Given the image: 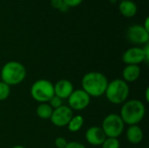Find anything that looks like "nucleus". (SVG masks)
<instances>
[{
    "label": "nucleus",
    "instance_id": "1",
    "mask_svg": "<svg viewBox=\"0 0 149 148\" xmlns=\"http://www.w3.org/2000/svg\"><path fill=\"white\" fill-rule=\"evenodd\" d=\"M81 84L82 90L90 97H100L106 92L108 80L101 72H90L83 77Z\"/></svg>",
    "mask_w": 149,
    "mask_h": 148
},
{
    "label": "nucleus",
    "instance_id": "2",
    "mask_svg": "<svg viewBox=\"0 0 149 148\" xmlns=\"http://www.w3.org/2000/svg\"><path fill=\"white\" fill-rule=\"evenodd\" d=\"M145 113L146 107L144 104L139 99H131L123 104L120 116L124 124L134 126L143 120Z\"/></svg>",
    "mask_w": 149,
    "mask_h": 148
},
{
    "label": "nucleus",
    "instance_id": "3",
    "mask_svg": "<svg viewBox=\"0 0 149 148\" xmlns=\"http://www.w3.org/2000/svg\"><path fill=\"white\" fill-rule=\"evenodd\" d=\"M26 76L24 66L17 61H10L6 63L1 70L2 81L8 85H16L20 84Z\"/></svg>",
    "mask_w": 149,
    "mask_h": 148
},
{
    "label": "nucleus",
    "instance_id": "4",
    "mask_svg": "<svg viewBox=\"0 0 149 148\" xmlns=\"http://www.w3.org/2000/svg\"><path fill=\"white\" fill-rule=\"evenodd\" d=\"M106 97L113 104L120 105L124 103L129 95V86L123 79H114L108 83L106 90Z\"/></svg>",
    "mask_w": 149,
    "mask_h": 148
},
{
    "label": "nucleus",
    "instance_id": "5",
    "mask_svg": "<svg viewBox=\"0 0 149 148\" xmlns=\"http://www.w3.org/2000/svg\"><path fill=\"white\" fill-rule=\"evenodd\" d=\"M31 94L34 100L47 103L54 96V86L47 79H39L33 83L31 87Z\"/></svg>",
    "mask_w": 149,
    "mask_h": 148
},
{
    "label": "nucleus",
    "instance_id": "6",
    "mask_svg": "<svg viewBox=\"0 0 149 148\" xmlns=\"http://www.w3.org/2000/svg\"><path fill=\"white\" fill-rule=\"evenodd\" d=\"M125 124L120 116L115 113L108 114L102 122V130L107 138H118L124 131Z\"/></svg>",
    "mask_w": 149,
    "mask_h": 148
},
{
    "label": "nucleus",
    "instance_id": "7",
    "mask_svg": "<svg viewBox=\"0 0 149 148\" xmlns=\"http://www.w3.org/2000/svg\"><path fill=\"white\" fill-rule=\"evenodd\" d=\"M91 97L82 89L72 92L68 98V105L72 110L80 111L86 108L90 104Z\"/></svg>",
    "mask_w": 149,
    "mask_h": 148
},
{
    "label": "nucleus",
    "instance_id": "8",
    "mask_svg": "<svg viewBox=\"0 0 149 148\" xmlns=\"http://www.w3.org/2000/svg\"><path fill=\"white\" fill-rule=\"evenodd\" d=\"M72 117V110L69 106H61L60 107L53 110L50 120L54 126L58 127H63L68 125Z\"/></svg>",
    "mask_w": 149,
    "mask_h": 148
},
{
    "label": "nucleus",
    "instance_id": "9",
    "mask_svg": "<svg viewBox=\"0 0 149 148\" xmlns=\"http://www.w3.org/2000/svg\"><path fill=\"white\" fill-rule=\"evenodd\" d=\"M127 36L128 40L133 44H141L148 43L149 31L140 24H134L130 26L127 30Z\"/></svg>",
    "mask_w": 149,
    "mask_h": 148
},
{
    "label": "nucleus",
    "instance_id": "10",
    "mask_svg": "<svg viewBox=\"0 0 149 148\" xmlns=\"http://www.w3.org/2000/svg\"><path fill=\"white\" fill-rule=\"evenodd\" d=\"M122 61L127 65H138L141 62L145 61V55L143 49L140 47H133L127 50L122 56Z\"/></svg>",
    "mask_w": 149,
    "mask_h": 148
},
{
    "label": "nucleus",
    "instance_id": "11",
    "mask_svg": "<svg viewBox=\"0 0 149 148\" xmlns=\"http://www.w3.org/2000/svg\"><path fill=\"white\" fill-rule=\"evenodd\" d=\"M86 139L87 142L93 146H100L107 139V136L101 127L91 126L86 133Z\"/></svg>",
    "mask_w": 149,
    "mask_h": 148
},
{
    "label": "nucleus",
    "instance_id": "12",
    "mask_svg": "<svg viewBox=\"0 0 149 148\" xmlns=\"http://www.w3.org/2000/svg\"><path fill=\"white\" fill-rule=\"evenodd\" d=\"M54 86V95L58 97L61 99H68L72 94L73 90V85L71 81L67 79H61L58 81Z\"/></svg>",
    "mask_w": 149,
    "mask_h": 148
},
{
    "label": "nucleus",
    "instance_id": "13",
    "mask_svg": "<svg viewBox=\"0 0 149 148\" xmlns=\"http://www.w3.org/2000/svg\"><path fill=\"white\" fill-rule=\"evenodd\" d=\"M141 75V68L139 65H127L123 72H122V76H123V80L127 82H134L139 79Z\"/></svg>",
    "mask_w": 149,
    "mask_h": 148
},
{
    "label": "nucleus",
    "instance_id": "14",
    "mask_svg": "<svg viewBox=\"0 0 149 148\" xmlns=\"http://www.w3.org/2000/svg\"><path fill=\"white\" fill-rule=\"evenodd\" d=\"M127 139L132 144H139L143 140V131L142 129L137 126H129L127 131Z\"/></svg>",
    "mask_w": 149,
    "mask_h": 148
},
{
    "label": "nucleus",
    "instance_id": "15",
    "mask_svg": "<svg viewBox=\"0 0 149 148\" xmlns=\"http://www.w3.org/2000/svg\"><path fill=\"white\" fill-rule=\"evenodd\" d=\"M119 10L120 13L127 17H131L134 16L137 12V6L135 3L130 0H123L120 5H119Z\"/></svg>",
    "mask_w": 149,
    "mask_h": 148
},
{
    "label": "nucleus",
    "instance_id": "16",
    "mask_svg": "<svg viewBox=\"0 0 149 148\" xmlns=\"http://www.w3.org/2000/svg\"><path fill=\"white\" fill-rule=\"evenodd\" d=\"M37 115L42 120H48L51 118L53 109L47 103H41L37 107Z\"/></svg>",
    "mask_w": 149,
    "mask_h": 148
},
{
    "label": "nucleus",
    "instance_id": "17",
    "mask_svg": "<svg viewBox=\"0 0 149 148\" xmlns=\"http://www.w3.org/2000/svg\"><path fill=\"white\" fill-rule=\"evenodd\" d=\"M84 125V118L81 115L73 116L68 123V130L72 133L79 131Z\"/></svg>",
    "mask_w": 149,
    "mask_h": 148
},
{
    "label": "nucleus",
    "instance_id": "18",
    "mask_svg": "<svg viewBox=\"0 0 149 148\" xmlns=\"http://www.w3.org/2000/svg\"><path fill=\"white\" fill-rule=\"evenodd\" d=\"M10 93V85L5 84L3 81H0V101L5 100L8 99Z\"/></svg>",
    "mask_w": 149,
    "mask_h": 148
},
{
    "label": "nucleus",
    "instance_id": "19",
    "mask_svg": "<svg viewBox=\"0 0 149 148\" xmlns=\"http://www.w3.org/2000/svg\"><path fill=\"white\" fill-rule=\"evenodd\" d=\"M101 146L102 148H120V142L116 138H107Z\"/></svg>",
    "mask_w": 149,
    "mask_h": 148
},
{
    "label": "nucleus",
    "instance_id": "20",
    "mask_svg": "<svg viewBox=\"0 0 149 148\" xmlns=\"http://www.w3.org/2000/svg\"><path fill=\"white\" fill-rule=\"evenodd\" d=\"M49 106L54 110V109H57L58 107H60L61 106H63V99H59L58 97L57 96H53L49 101Z\"/></svg>",
    "mask_w": 149,
    "mask_h": 148
},
{
    "label": "nucleus",
    "instance_id": "21",
    "mask_svg": "<svg viewBox=\"0 0 149 148\" xmlns=\"http://www.w3.org/2000/svg\"><path fill=\"white\" fill-rule=\"evenodd\" d=\"M67 141L64 137H58L55 140V146L57 148H65L67 145Z\"/></svg>",
    "mask_w": 149,
    "mask_h": 148
},
{
    "label": "nucleus",
    "instance_id": "22",
    "mask_svg": "<svg viewBox=\"0 0 149 148\" xmlns=\"http://www.w3.org/2000/svg\"><path fill=\"white\" fill-rule=\"evenodd\" d=\"M68 7H75L81 3L82 0H63Z\"/></svg>",
    "mask_w": 149,
    "mask_h": 148
},
{
    "label": "nucleus",
    "instance_id": "23",
    "mask_svg": "<svg viewBox=\"0 0 149 148\" xmlns=\"http://www.w3.org/2000/svg\"><path fill=\"white\" fill-rule=\"evenodd\" d=\"M65 148H86V147L77 141H72V142H68L66 147Z\"/></svg>",
    "mask_w": 149,
    "mask_h": 148
},
{
    "label": "nucleus",
    "instance_id": "24",
    "mask_svg": "<svg viewBox=\"0 0 149 148\" xmlns=\"http://www.w3.org/2000/svg\"><path fill=\"white\" fill-rule=\"evenodd\" d=\"M52 5L54 7V8H57V9H59L63 6L64 4V1L63 0H52Z\"/></svg>",
    "mask_w": 149,
    "mask_h": 148
},
{
    "label": "nucleus",
    "instance_id": "25",
    "mask_svg": "<svg viewBox=\"0 0 149 148\" xmlns=\"http://www.w3.org/2000/svg\"><path fill=\"white\" fill-rule=\"evenodd\" d=\"M143 51H144V55H145V61L147 63H148L149 60V45L148 44H146L145 48L143 49Z\"/></svg>",
    "mask_w": 149,
    "mask_h": 148
},
{
    "label": "nucleus",
    "instance_id": "26",
    "mask_svg": "<svg viewBox=\"0 0 149 148\" xmlns=\"http://www.w3.org/2000/svg\"><path fill=\"white\" fill-rule=\"evenodd\" d=\"M148 21H149V18L148 17H147L146 18V21H145V25L143 26L148 31H149V26H148Z\"/></svg>",
    "mask_w": 149,
    "mask_h": 148
},
{
    "label": "nucleus",
    "instance_id": "27",
    "mask_svg": "<svg viewBox=\"0 0 149 148\" xmlns=\"http://www.w3.org/2000/svg\"><path fill=\"white\" fill-rule=\"evenodd\" d=\"M148 92H149V88L148 87L147 88V90H146V100L148 102L149 101V99H148Z\"/></svg>",
    "mask_w": 149,
    "mask_h": 148
},
{
    "label": "nucleus",
    "instance_id": "28",
    "mask_svg": "<svg viewBox=\"0 0 149 148\" xmlns=\"http://www.w3.org/2000/svg\"><path fill=\"white\" fill-rule=\"evenodd\" d=\"M11 148H25L24 147H23V146H14L13 147Z\"/></svg>",
    "mask_w": 149,
    "mask_h": 148
},
{
    "label": "nucleus",
    "instance_id": "29",
    "mask_svg": "<svg viewBox=\"0 0 149 148\" xmlns=\"http://www.w3.org/2000/svg\"><path fill=\"white\" fill-rule=\"evenodd\" d=\"M122 1H123V0H122Z\"/></svg>",
    "mask_w": 149,
    "mask_h": 148
}]
</instances>
